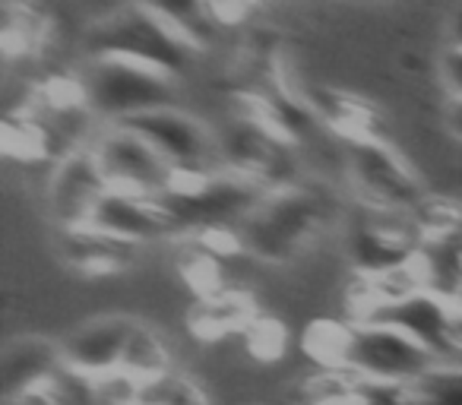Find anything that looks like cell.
Here are the masks:
<instances>
[{
    "mask_svg": "<svg viewBox=\"0 0 462 405\" xmlns=\"http://www.w3.org/2000/svg\"><path fill=\"white\" fill-rule=\"evenodd\" d=\"M178 79L152 67L121 58H89L79 73L86 105L92 115L108 124H124L155 108H171V92Z\"/></svg>",
    "mask_w": 462,
    "mask_h": 405,
    "instance_id": "2",
    "label": "cell"
},
{
    "mask_svg": "<svg viewBox=\"0 0 462 405\" xmlns=\"http://www.w3.org/2000/svg\"><path fill=\"white\" fill-rule=\"evenodd\" d=\"M453 308L462 310V285H459V291H456V298H453Z\"/></svg>",
    "mask_w": 462,
    "mask_h": 405,
    "instance_id": "22",
    "label": "cell"
},
{
    "mask_svg": "<svg viewBox=\"0 0 462 405\" xmlns=\"http://www.w3.org/2000/svg\"><path fill=\"white\" fill-rule=\"evenodd\" d=\"M348 178L361 203L377 213H411L421 207L424 187L405 159L377 136L348 143Z\"/></svg>",
    "mask_w": 462,
    "mask_h": 405,
    "instance_id": "5",
    "label": "cell"
},
{
    "mask_svg": "<svg viewBox=\"0 0 462 405\" xmlns=\"http://www.w3.org/2000/svg\"><path fill=\"white\" fill-rule=\"evenodd\" d=\"M323 216V203L304 187H273L245 216L238 235L245 251L263 260H289L308 244Z\"/></svg>",
    "mask_w": 462,
    "mask_h": 405,
    "instance_id": "3",
    "label": "cell"
},
{
    "mask_svg": "<svg viewBox=\"0 0 462 405\" xmlns=\"http://www.w3.org/2000/svg\"><path fill=\"white\" fill-rule=\"evenodd\" d=\"M89 58H121L134 64L152 67L168 77L178 79L193 60L197 48L180 39L174 29H168L162 20H155L146 7L134 4L127 10H117L115 16L92 26L86 39Z\"/></svg>",
    "mask_w": 462,
    "mask_h": 405,
    "instance_id": "1",
    "label": "cell"
},
{
    "mask_svg": "<svg viewBox=\"0 0 462 405\" xmlns=\"http://www.w3.org/2000/svg\"><path fill=\"white\" fill-rule=\"evenodd\" d=\"M121 371L130 373L134 380H140V383L171 373V358H168V345L159 329L140 320L134 323V333H130L127 348H124Z\"/></svg>",
    "mask_w": 462,
    "mask_h": 405,
    "instance_id": "16",
    "label": "cell"
},
{
    "mask_svg": "<svg viewBox=\"0 0 462 405\" xmlns=\"http://www.w3.org/2000/svg\"><path fill=\"white\" fill-rule=\"evenodd\" d=\"M136 4L146 7L168 29H174L184 41H190L197 51H203L216 35L218 16L209 0H136Z\"/></svg>",
    "mask_w": 462,
    "mask_h": 405,
    "instance_id": "13",
    "label": "cell"
},
{
    "mask_svg": "<svg viewBox=\"0 0 462 405\" xmlns=\"http://www.w3.org/2000/svg\"><path fill=\"white\" fill-rule=\"evenodd\" d=\"M92 152L105 174V184L115 190L140 193V197L152 199H162L171 190L174 168L143 136H136L121 124H108L92 143Z\"/></svg>",
    "mask_w": 462,
    "mask_h": 405,
    "instance_id": "6",
    "label": "cell"
},
{
    "mask_svg": "<svg viewBox=\"0 0 462 405\" xmlns=\"http://www.w3.org/2000/svg\"><path fill=\"white\" fill-rule=\"evenodd\" d=\"M449 127L456 136H462V98H453V111H449Z\"/></svg>",
    "mask_w": 462,
    "mask_h": 405,
    "instance_id": "21",
    "label": "cell"
},
{
    "mask_svg": "<svg viewBox=\"0 0 462 405\" xmlns=\"http://www.w3.org/2000/svg\"><path fill=\"white\" fill-rule=\"evenodd\" d=\"M449 348L453 354H462V310L453 314V327H449Z\"/></svg>",
    "mask_w": 462,
    "mask_h": 405,
    "instance_id": "20",
    "label": "cell"
},
{
    "mask_svg": "<svg viewBox=\"0 0 462 405\" xmlns=\"http://www.w3.org/2000/svg\"><path fill=\"white\" fill-rule=\"evenodd\" d=\"M108 190L105 174L96 161L92 146H79L54 161L48 178V207L64 232H77L89 222L92 207Z\"/></svg>",
    "mask_w": 462,
    "mask_h": 405,
    "instance_id": "9",
    "label": "cell"
},
{
    "mask_svg": "<svg viewBox=\"0 0 462 405\" xmlns=\"http://www.w3.org/2000/svg\"><path fill=\"white\" fill-rule=\"evenodd\" d=\"M247 336V345L257 358L273 361V358H282V348H285V327L279 320H270V317H257L251 327L245 329Z\"/></svg>",
    "mask_w": 462,
    "mask_h": 405,
    "instance_id": "17",
    "label": "cell"
},
{
    "mask_svg": "<svg viewBox=\"0 0 462 405\" xmlns=\"http://www.w3.org/2000/svg\"><path fill=\"white\" fill-rule=\"evenodd\" d=\"M453 314H456L453 301L421 289L405 298H396V301L377 304V308H371L355 323H383V327H393L409 336V339H415L418 345H424L440 361H449L453 358V348H449Z\"/></svg>",
    "mask_w": 462,
    "mask_h": 405,
    "instance_id": "8",
    "label": "cell"
},
{
    "mask_svg": "<svg viewBox=\"0 0 462 405\" xmlns=\"http://www.w3.org/2000/svg\"><path fill=\"white\" fill-rule=\"evenodd\" d=\"M449 51H462V4L456 7L453 23H449Z\"/></svg>",
    "mask_w": 462,
    "mask_h": 405,
    "instance_id": "19",
    "label": "cell"
},
{
    "mask_svg": "<svg viewBox=\"0 0 462 405\" xmlns=\"http://www.w3.org/2000/svg\"><path fill=\"white\" fill-rule=\"evenodd\" d=\"M134 323L127 317H102L89 320L60 345V358L67 367L86 373V377H105V373L121 371L124 348L134 333Z\"/></svg>",
    "mask_w": 462,
    "mask_h": 405,
    "instance_id": "11",
    "label": "cell"
},
{
    "mask_svg": "<svg viewBox=\"0 0 462 405\" xmlns=\"http://www.w3.org/2000/svg\"><path fill=\"white\" fill-rule=\"evenodd\" d=\"M51 35V20L32 0H4V48L10 58L35 54Z\"/></svg>",
    "mask_w": 462,
    "mask_h": 405,
    "instance_id": "15",
    "label": "cell"
},
{
    "mask_svg": "<svg viewBox=\"0 0 462 405\" xmlns=\"http://www.w3.org/2000/svg\"><path fill=\"white\" fill-rule=\"evenodd\" d=\"M83 228L108 235V238L124 241V244H143V241H155L171 232V228H178V222H174V216L168 213L162 199L108 187L92 207V216Z\"/></svg>",
    "mask_w": 462,
    "mask_h": 405,
    "instance_id": "10",
    "label": "cell"
},
{
    "mask_svg": "<svg viewBox=\"0 0 462 405\" xmlns=\"http://www.w3.org/2000/svg\"><path fill=\"white\" fill-rule=\"evenodd\" d=\"M440 364L437 354L383 323H348L342 371L361 383L409 386Z\"/></svg>",
    "mask_w": 462,
    "mask_h": 405,
    "instance_id": "4",
    "label": "cell"
},
{
    "mask_svg": "<svg viewBox=\"0 0 462 405\" xmlns=\"http://www.w3.org/2000/svg\"><path fill=\"white\" fill-rule=\"evenodd\" d=\"M121 127L134 130L149 143L174 171H209L206 161L216 155V140L199 121L178 108H155L124 121Z\"/></svg>",
    "mask_w": 462,
    "mask_h": 405,
    "instance_id": "7",
    "label": "cell"
},
{
    "mask_svg": "<svg viewBox=\"0 0 462 405\" xmlns=\"http://www.w3.org/2000/svg\"><path fill=\"white\" fill-rule=\"evenodd\" d=\"M134 244H124L108 235H98L92 228H77L67 232V247L64 253L70 257V263L86 276H111V272L124 270V263L130 260Z\"/></svg>",
    "mask_w": 462,
    "mask_h": 405,
    "instance_id": "14",
    "label": "cell"
},
{
    "mask_svg": "<svg viewBox=\"0 0 462 405\" xmlns=\"http://www.w3.org/2000/svg\"><path fill=\"white\" fill-rule=\"evenodd\" d=\"M254 320H257L254 298L241 295V291H235V289H225L212 298H199L190 310L193 336H199V339H206V342L225 339L228 333H245Z\"/></svg>",
    "mask_w": 462,
    "mask_h": 405,
    "instance_id": "12",
    "label": "cell"
},
{
    "mask_svg": "<svg viewBox=\"0 0 462 405\" xmlns=\"http://www.w3.org/2000/svg\"><path fill=\"white\" fill-rule=\"evenodd\" d=\"M440 73H443V83H447L449 96L453 98H462V51H449L443 54V64H440Z\"/></svg>",
    "mask_w": 462,
    "mask_h": 405,
    "instance_id": "18",
    "label": "cell"
}]
</instances>
